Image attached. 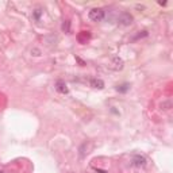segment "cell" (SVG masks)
Returning a JSON list of instances; mask_svg holds the SVG:
<instances>
[{
    "label": "cell",
    "mask_w": 173,
    "mask_h": 173,
    "mask_svg": "<svg viewBox=\"0 0 173 173\" xmlns=\"http://www.w3.org/2000/svg\"><path fill=\"white\" fill-rule=\"evenodd\" d=\"M89 19L92 22H102L104 19V10L103 8H93L89 11Z\"/></svg>",
    "instance_id": "6da1fadb"
},
{
    "label": "cell",
    "mask_w": 173,
    "mask_h": 173,
    "mask_svg": "<svg viewBox=\"0 0 173 173\" xmlns=\"http://www.w3.org/2000/svg\"><path fill=\"white\" fill-rule=\"evenodd\" d=\"M132 15L131 14H129V12H123V14H120V16H119V23L122 26H130L132 23Z\"/></svg>",
    "instance_id": "7a4b0ae2"
},
{
    "label": "cell",
    "mask_w": 173,
    "mask_h": 173,
    "mask_svg": "<svg viewBox=\"0 0 173 173\" xmlns=\"http://www.w3.org/2000/svg\"><path fill=\"white\" fill-rule=\"evenodd\" d=\"M56 89L60 92V93H64V95L69 92L68 86H66V84H65L64 81H62V80H58V81L56 83Z\"/></svg>",
    "instance_id": "3957f363"
},
{
    "label": "cell",
    "mask_w": 173,
    "mask_h": 173,
    "mask_svg": "<svg viewBox=\"0 0 173 173\" xmlns=\"http://www.w3.org/2000/svg\"><path fill=\"white\" fill-rule=\"evenodd\" d=\"M132 164H134L135 166H145L146 158L143 157V155H135V157L132 158Z\"/></svg>",
    "instance_id": "277c9868"
},
{
    "label": "cell",
    "mask_w": 173,
    "mask_h": 173,
    "mask_svg": "<svg viewBox=\"0 0 173 173\" xmlns=\"http://www.w3.org/2000/svg\"><path fill=\"white\" fill-rule=\"evenodd\" d=\"M91 86H93V88L96 89H103L104 88V81L100 79H92L91 80Z\"/></svg>",
    "instance_id": "5b68a950"
},
{
    "label": "cell",
    "mask_w": 173,
    "mask_h": 173,
    "mask_svg": "<svg viewBox=\"0 0 173 173\" xmlns=\"http://www.w3.org/2000/svg\"><path fill=\"white\" fill-rule=\"evenodd\" d=\"M89 38H91V34H89L88 31H81V33H80V35H79V41L81 42L83 45L88 42Z\"/></svg>",
    "instance_id": "8992f818"
},
{
    "label": "cell",
    "mask_w": 173,
    "mask_h": 173,
    "mask_svg": "<svg viewBox=\"0 0 173 173\" xmlns=\"http://www.w3.org/2000/svg\"><path fill=\"white\" fill-rule=\"evenodd\" d=\"M118 91L119 92H126L129 89V84H123V85H120V86H118Z\"/></svg>",
    "instance_id": "52a82bcc"
},
{
    "label": "cell",
    "mask_w": 173,
    "mask_h": 173,
    "mask_svg": "<svg viewBox=\"0 0 173 173\" xmlns=\"http://www.w3.org/2000/svg\"><path fill=\"white\" fill-rule=\"evenodd\" d=\"M62 30H64L65 33H69V21H65V23L62 24Z\"/></svg>",
    "instance_id": "ba28073f"
},
{
    "label": "cell",
    "mask_w": 173,
    "mask_h": 173,
    "mask_svg": "<svg viewBox=\"0 0 173 173\" xmlns=\"http://www.w3.org/2000/svg\"><path fill=\"white\" fill-rule=\"evenodd\" d=\"M39 14H41V12H39V10H37V12H35V19L39 18Z\"/></svg>",
    "instance_id": "9c48e42d"
}]
</instances>
